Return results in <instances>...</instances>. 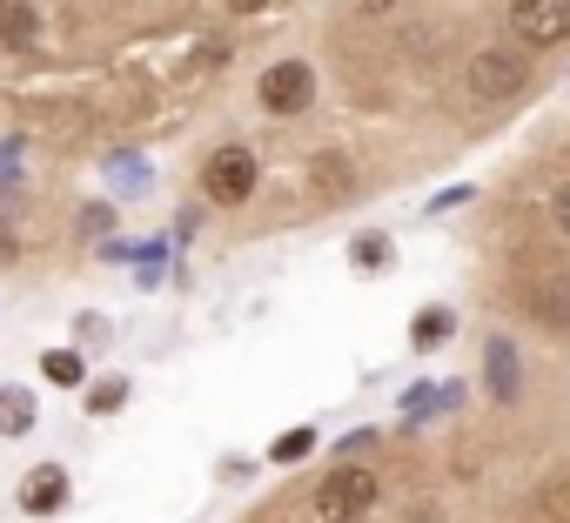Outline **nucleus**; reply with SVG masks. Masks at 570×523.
<instances>
[{"label":"nucleus","instance_id":"1","mask_svg":"<svg viewBox=\"0 0 570 523\" xmlns=\"http://www.w3.org/2000/svg\"><path fill=\"white\" fill-rule=\"evenodd\" d=\"M376 496H383V483H376L363 463H336V470L316 483L309 510H316V523H363V516L376 510Z\"/></svg>","mask_w":570,"mask_h":523},{"label":"nucleus","instance_id":"2","mask_svg":"<svg viewBox=\"0 0 570 523\" xmlns=\"http://www.w3.org/2000/svg\"><path fill=\"white\" fill-rule=\"evenodd\" d=\"M255 188H262V161H255V148L222 141V148L202 161V195H208L215 208H242Z\"/></svg>","mask_w":570,"mask_h":523},{"label":"nucleus","instance_id":"3","mask_svg":"<svg viewBox=\"0 0 570 523\" xmlns=\"http://www.w3.org/2000/svg\"><path fill=\"white\" fill-rule=\"evenodd\" d=\"M523 81H530V61H523L517 48H483V55H470V68H463V88H470V101H483V108L523 95Z\"/></svg>","mask_w":570,"mask_h":523},{"label":"nucleus","instance_id":"4","mask_svg":"<svg viewBox=\"0 0 570 523\" xmlns=\"http://www.w3.org/2000/svg\"><path fill=\"white\" fill-rule=\"evenodd\" d=\"M255 95H262V108H268V115H282V121H289V115H303V108L316 101V68L289 55V61L262 68V88H255Z\"/></svg>","mask_w":570,"mask_h":523},{"label":"nucleus","instance_id":"5","mask_svg":"<svg viewBox=\"0 0 570 523\" xmlns=\"http://www.w3.org/2000/svg\"><path fill=\"white\" fill-rule=\"evenodd\" d=\"M517 48H557L570 34V0H510Z\"/></svg>","mask_w":570,"mask_h":523},{"label":"nucleus","instance_id":"6","mask_svg":"<svg viewBox=\"0 0 570 523\" xmlns=\"http://www.w3.org/2000/svg\"><path fill=\"white\" fill-rule=\"evenodd\" d=\"M68 490H75V483H68L61 463H35V470L21 476V496H14V503H21L28 516H61V510H68Z\"/></svg>","mask_w":570,"mask_h":523},{"label":"nucleus","instance_id":"7","mask_svg":"<svg viewBox=\"0 0 570 523\" xmlns=\"http://www.w3.org/2000/svg\"><path fill=\"white\" fill-rule=\"evenodd\" d=\"M517 376H523L517 343H510V336H490V343H483V389H490L497 403H510V396H517Z\"/></svg>","mask_w":570,"mask_h":523},{"label":"nucleus","instance_id":"8","mask_svg":"<svg viewBox=\"0 0 570 523\" xmlns=\"http://www.w3.org/2000/svg\"><path fill=\"white\" fill-rule=\"evenodd\" d=\"M530 316H537L543 329H570V276L530 283Z\"/></svg>","mask_w":570,"mask_h":523},{"label":"nucleus","instance_id":"9","mask_svg":"<svg viewBox=\"0 0 570 523\" xmlns=\"http://www.w3.org/2000/svg\"><path fill=\"white\" fill-rule=\"evenodd\" d=\"M456 336V309H443V303H430V309H416V323H410V349L416 356H430V349H443Z\"/></svg>","mask_w":570,"mask_h":523},{"label":"nucleus","instance_id":"10","mask_svg":"<svg viewBox=\"0 0 570 523\" xmlns=\"http://www.w3.org/2000/svg\"><path fill=\"white\" fill-rule=\"evenodd\" d=\"M35 423H41V403H35V389L8 383V389H0V436H28Z\"/></svg>","mask_w":570,"mask_h":523},{"label":"nucleus","instance_id":"11","mask_svg":"<svg viewBox=\"0 0 570 523\" xmlns=\"http://www.w3.org/2000/svg\"><path fill=\"white\" fill-rule=\"evenodd\" d=\"M35 41V8H21V0H0V48H28Z\"/></svg>","mask_w":570,"mask_h":523},{"label":"nucleus","instance_id":"12","mask_svg":"<svg viewBox=\"0 0 570 523\" xmlns=\"http://www.w3.org/2000/svg\"><path fill=\"white\" fill-rule=\"evenodd\" d=\"M128 376H101V383H88V416H121L128 409Z\"/></svg>","mask_w":570,"mask_h":523},{"label":"nucleus","instance_id":"13","mask_svg":"<svg viewBox=\"0 0 570 523\" xmlns=\"http://www.w3.org/2000/svg\"><path fill=\"white\" fill-rule=\"evenodd\" d=\"M41 376H48V383H61V389H81V383H88L81 349H48V356H41Z\"/></svg>","mask_w":570,"mask_h":523},{"label":"nucleus","instance_id":"14","mask_svg":"<svg viewBox=\"0 0 570 523\" xmlns=\"http://www.w3.org/2000/svg\"><path fill=\"white\" fill-rule=\"evenodd\" d=\"M309 450H316V430H309V423H296V430H282V436L268 443V463H303Z\"/></svg>","mask_w":570,"mask_h":523},{"label":"nucleus","instance_id":"15","mask_svg":"<svg viewBox=\"0 0 570 523\" xmlns=\"http://www.w3.org/2000/svg\"><path fill=\"white\" fill-rule=\"evenodd\" d=\"M350 262H356V269H383V262H390V235H363L350 248Z\"/></svg>","mask_w":570,"mask_h":523},{"label":"nucleus","instance_id":"16","mask_svg":"<svg viewBox=\"0 0 570 523\" xmlns=\"http://www.w3.org/2000/svg\"><path fill=\"white\" fill-rule=\"evenodd\" d=\"M115 188H135V195H141V188H148V161H128V155H121V161H115Z\"/></svg>","mask_w":570,"mask_h":523},{"label":"nucleus","instance_id":"17","mask_svg":"<svg viewBox=\"0 0 570 523\" xmlns=\"http://www.w3.org/2000/svg\"><path fill=\"white\" fill-rule=\"evenodd\" d=\"M108 228H115V208L108 201H88L81 208V235H108Z\"/></svg>","mask_w":570,"mask_h":523},{"label":"nucleus","instance_id":"18","mask_svg":"<svg viewBox=\"0 0 570 523\" xmlns=\"http://www.w3.org/2000/svg\"><path fill=\"white\" fill-rule=\"evenodd\" d=\"M14 168H21V141H0V195H8V188L21 181Z\"/></svg>","mask_w":570,"mask_h":523},{"label":"nucleus","instance_id":"19","mask_svg":"<svg viewBox=\"0 0 570 523\" xmlns=\"http://www.w3.org/2000/svg\"><path fill=\"white\" fill-rule=\"evenodd\" d=\"M316 175H323V188L336 195V188H343V155H323V161H316Z\"/></svg>","mask_w":570,"mask_h":523},{"label":"nucleus","instance_id":"20","mask_svg":"<svg viewBox=\"0 0 570 523\" xmlns=\"http://www.w3.org/2000/svg\"><path fill=\"white\" fill-rule=\"evenodd\" d=\"M456 201H470V181H456V188H443V195H430V215H443V208H456Z\"/></svg>","mask_w":570,"mask_h":523},{"label":"nucleus","instance_id":"21","mask_svg":"<svg viewBox=\"0 0 570 523\" xmlns=\"http://www.w3.org/2000/svg\"><path fill=\"white\" fill-rule=\"evenodd\" d=\"M550 221H557V228H563V235H570V181H563V188H557V195H550Z\"/></svg>","mask_w":570,"mask_h":523},{"label":"nucleus","instance_id":"22","mask_svg":"<svg viewBox=\"0 0 570 523\" xmlns=\"http://www.w3.org/2000/svg\"><path fill=\"white\" fill-rule=\"evenodd\" d=\"M195 228H202V208H181L175 215V241H195Z\"/></svg>","mask_w":570,"mask_h":523},{"label":"nucleus","instance_id":"23","mask_svg":"<svg viewBox=\"0 0 570 523\" xmlns=\"http://www.w3.org/2000/svg\"><path fill=\"white\" fill-rule=\"evenodd\" d=\"M75 336H81V343H108V323H101V316H81Z\"/></svg>","mask_w":570,"mask_h":523},{"label":"nucleus","instance_id":"24","mask_svg":"<svg viewBox=\"0 0 570 523\" xmlns=\"http://www.w3.org/2000/svg\"><path fill=\"white\" fill-rule=\"evenodd\" d=\"M350 8H356V14H390L396 0H350Z\"/></svg>","mask_w":570,"mask_h":523},{"label":"nucleus","instance_id":"25","mask_svg":"<svg viewBox=\"0 0 570 523\" xmlns=\"http://www.w3.org/2000/svg\"><path fill=\"white\" fill-rule=\"evenodd\" d=\"M14 255H21V241H14L8 228H0V262H14Z\"/></svg>","mask_w":570,"mask_h":523},{"label":"nucleus","instance_id":"26","mask_svg":"<svg viewBox=\"0 0 570 523\" xmlns=\"http://www.w3.org/2000/svg\"><path fill=\"white\" fill-rule=\"evenodd\" d=\"M228 8H235V14H262V8H268V0H228Z\"/></svg>","mask_w":570,"mask_h":523}]
</instances>
